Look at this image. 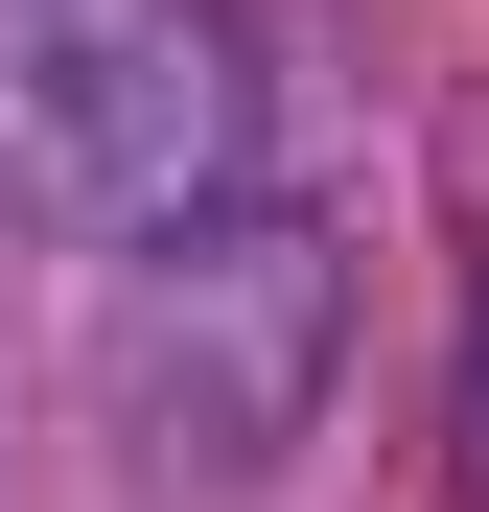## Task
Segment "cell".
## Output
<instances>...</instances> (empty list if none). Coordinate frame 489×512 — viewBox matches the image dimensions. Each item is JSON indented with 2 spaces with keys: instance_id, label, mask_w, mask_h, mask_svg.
I'll return each mask as SVG.
<instances>
[{
  "instance_id": "obj_1",
  "label": "cell",
  "mask_w": 489,
  "mask_h": 512,
  "mask_svg": "<svg viewBox=\"0 0 489 512\" xmlns=\"http://www.w3.org/2000/svg\"><path fill=\"white\" fill-rule=\"evenodd\" d=\"M210 163V24L187 0H0V187L163 210Z\"/></svg>"
}]
</instances>
